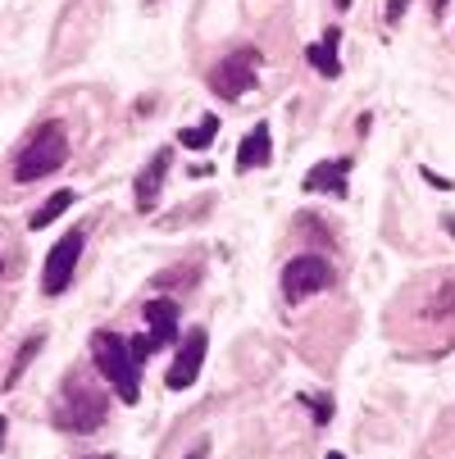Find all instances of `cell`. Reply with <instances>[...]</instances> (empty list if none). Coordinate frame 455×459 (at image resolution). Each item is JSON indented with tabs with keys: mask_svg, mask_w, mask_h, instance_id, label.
<instances>
[{
	"mask_svg": "<svg viewBox=\"0 0 455 459\" xmlns=\"http://www.w3.org/2000/svg\"><path fill=\"white\" fill-rule=\"evenodd\" d=\"M109 414V396L105 386H92L87 377L69 373L59 386V405H55V423L64 432H96Z\"/></svg>",
	"mask_w": 455,
	"mask_h": 459,
	"instance_id": "6da1fadb",
	"label": "cell"
},
{
	"mask_svg": "<svg viewBox=\"0 0 455 459\" xmlns=\"http://www.w3.org/2000/svg\"><path fill=\"white\" fill-rule=\"evenodd\" d=\"M92 359H96V368H101V377L114 386V396L123 401V405H137V396H142V377H137V359H133V351H127V337H118V333H92Z\"/></svg>",
	"mask_w": 455,
	"mask_h": 459,
	"instance_id": "7a4b0ae2",
	"label": "cell"
},
{
	"mask_svg": "<svg viewBox=\"0 0 455 459\" xmlns=\"http://www.w3.org/2000/svg\"><path fill=\"white\" fill-rule=\"evenodd\" d=\"M64 160H69V137H64V127L50 118V123L37 127V133L28 137V146L14 155V182H41Z\"/></svg>",
	"mask_w": 455,
	"mask_h": 459,
	"instance_id": "3957f363",
	"label": "cell"
},
{
	"mask_svg": "<svg viewBox=\"0 0 455 459\" xmlns=\"http://www.w3.org/2000/svg\"><path fill=\"white\" fill-rule=\"evenodd\" d=\"M259 64H265V55H259L255 46H237L228 50L214 69H210V91L219 100H241L250 87H255V74H259Z\"/></svg>",
	"mask_w": 455,
	"mask_h": 459,
	"instance_id": "277c9868",
	"label": "cell"
},
{
	"mask_svg": "<svg viewBox=\"0 0 455 459\" xmlns=\"http://www.w3.org/2000/svg\"><path fill=\"white\" fill-rule=\"evenodd\" d=\"M333 282H337V273H333V264L323 255H296V259H287V269H283L287 305H301V300H310L319 291H328Z\"/></svg>",
	"mask_w": 455,
	"mask_h": 459,
	"instance_id": "5b68a950",
	"label": "cell"
},
{
	"mask_svg": "<svg viewBox=\"0 0 455 459\" xmlns=\"http://www.w3.org/2000/svg\"><path fill=\"white\" fill-rule=\"evenodd\" d=\"M83 246H87V228H74V232H64L50 255H46V264H41V291L46 296H64L74 282V269H78V259H83Z\"/></svg>",
	"mask_w": 455,
	"mask_h": 459,
	"instance_id": "8992f818",
	"label": "cell"
},
{
	"mask_svg": "<svg viewBox=\"0 0 455 459\" xmlns=\"http://www.w3.org/2000/svg\"><path fill=\"white\" fill-rule=\"evenodd\" d=\"M206 351H210V333L206 327H187V337L173 355V368H169V391H187L191 382L201 377V364H206Z\"/></svg>",
	"mask_w": 455,
	"mask_h": 459,
	"instance_id": "52a82bcc",
	"label": "cell"
},
{
	"mask_svg": "<svg viewBox=\"0 0 455 459\" xmlns=\"http://www.w3.org/2000/svg\"><path fill=\"white\" fill-rule=\"evenodd\" d=\"M142 318H146V337L155 351L178 346V300H146Z\"/></svg>",
	"mask_w": 455,
	"mask_h": 459,
	"instance_id": "ba28073f",
	"label": "cell"
},
{
	"mask_svg": "<svg viewBox=\"0 0 455 459\" xmlns=\"http://www.w3.org/2000/svg\"><path fill=\"white\" fill-rule=\"evenodd\" d=\"M169 164H173V151L164 146V151H155L151 164L142 169V178H137V210H142V214H151V210L160 205V191H164Z\"/></svg>",
	"mask_w": 455,
	"mask_h": 459,
	"instance_id": "9c48e42d",
	"label": "cell"
},
{
	"mask_svg": "<svg viewBox=\"0 0 455 459\" xmlns=\"http://www.w3.org/2000/svg\"><path fill=\"white\" fill-rule=\"evenodd\" d=\"M269 164H274V133H269V123H255L237 146V173L269 169Z\"/></svg>",
	"mask_w": 455,
	"mask_h": 459,
	"instance_id": "30bf717a",
	"label": "cell"
},
{
	"mask_svg": "<svg viewBox=\"0 0 455 459\" xmlns=\"http://www.w3.org/2000/svg\"><path fill=\"white\" fill-rule=\"evenodd\" d=\"M337 46H342V28H328L310 50H305V59H310V69L319 74V78H342V59H337Z\"/></svg>",
	"mask_w": 455,
	"mask_h": 459,
	"instance_id": "8fae6325",
	"label": "cell"
},
{
	"mask_svg": "<svg viewBox=\"0 0 455 459\" xmlns=\"http://www.w3.org/2000/svg\"><path fill=\"white\" fill-rule=\"evenodd\" d=\"M346 178H351V160H319V164L305 173V191L346 195Z\"/></svg>",
	"mask_w": 455,
	"mask_h": 459,
	"instance_id": "7c38bea8",
	"label": "cell"
},
{
	"mask_svg": "<svg viewBox=\"0 0 455 459\" xmlns=\"http://www.w3.org/2000/svg\"><path fill=\"white\" fill-rule=\"evenodd\" d=\"M74 201H78V191H55L50 201H46V205L32 214V232H46V228H50V223L64 214V210H74Z\"/></svg>",
	"mask_w": 455,
	"mask_h": 459,
	"instance_id": "4fadbf2b",
	"label": "cell"
},
{
	"mask_svg": "<svg viewBox=\"0 0 455 459\" xmlns=\"http://www.w3.org/2000/svg\"><path fill=\"white\" fill-rule=\"evenodd\" d=\"M214 137H219V118H214V114H206V118H201V127H187V133H178L182 151H206Z\"/></svg>",
	"mask_w": 455,
	"mask_h": 459,
	"instance_id": "5bb4252c",
	"label": "cell"
},
{
	"mask_svg": "<svg viewBox=\"0 0 455 459\" xmlns=\"http://www.w3.org/2000/svg\"><path fill=\"white\" fill-rule=\"evenodd\" d=\"M41 346H46V333H37V337H28L23 342V351L14 355V364H10V377H5V386H19V377L28 373V364L41 355Z\"/></svg>",
	"mask_w": 455,
	"mask_h": 459,
	"instance_id": "9a60e30c",
	"label": "cell"
},
{
	"mask_svg": "<svg viewBox=\"0 0 455 459\" xmlns=\"http://www.w3.org/2000/svg\"><path fill=\"white\" fill-rule=\"evenodd\" d=\"M301 405L314 410V423H319V428H328V423H333V396H310V391H305Z\"/></svg>",
	"mask_w": 455,
	"mask_h": 459,
	"instance_id": "2e32d148",
	"label": "cell"
},
{
	"mask_svg": "<svg viewBox=\"0 0 455 459\" xmlns=\"http://www.w3.org/2000/svg\"><path fill=\"white\" fill-rule=\"evenodd\" d=\"M455 314V282H446L437 296H433V309H428V318H451Z\"/></svg>",
	"mask_w": 455,
	"mask_h": 459,
	"instance_id": "e0dca14e",
	"label": "cell"
},
{
	"mask_svg": "<svg viewBox=\"0 0 455 459\" xmlns=\"http://www.w3.org/2000/svg\"><path fill=\"white\" fill-rule=\"evenodd\" d=\"M406 10H410V0H387V14H382V19H387V23H401Z\"/></svg>",
	"mask_w": 455,
	"mask_h": 459,
	"instance_id": "ac0fdd59",
	"label": "cell"
},
{
	"mask_svg": "<svg viewBox=\"0 0 455 459\" xmlns=\"http://www.w3.org/2000/svg\"><path fill=\"white\" fill-rule=\"evenodd\" d=\"M424 182H433V186H442V191H451V186H455V182H451V178H437V173H433V169H424Z\"/></svg>",
	"mask_w": 455,
	"mask_h": 459,
	"instance_id": "d6986e66",
	"label": "cell"
},
{
	"mask_svg": "<svg viewBox=\"0 0 455 459\" xmlns=\"http://www.w3.org/2000/svg\"><path fill=\"white\" fill-rule=\"evenodd\" d=\"M206 455H210V441H197V450H191L187 459H206Z\"/></svg>",
	"mask_w": 455,
	"mask_h": 459,
	"instance_id": "ffe728a7",
	"label": "cell"
},
{
	"mask_svg": "<svg viewBox=\"0 0 455 459\" xmlns=\"http://www.w3.org/2000/svg\"><path fill=\"white\" fill-rule=\"evenodd\" d=\"M446 5H451V0H433V14H442Z\"/></svg>",
	"mask_w": 455,
	"mask_h": 459,
	"instance_id": "44dd1931",
	"label": "cell"
},
{
	"mask_svg": "<svg viewBox=\"0 0 455 459\" xmlns=\"http://www.w3.org/2000/svg\"><path fill=\"white\" fill-rule=\"evenodd\" d=\"M5 432H10V423H5V419H0V441H5Z\"/></svg>",
	"mask_w": 455,
	"mask_h": 459,
	"instance_id": "7402d4cb",
	"label": "cell"
},
{
	"mask_svg": "<svg viewBox=\"0 0 455 459\" xmlns=\"http://www.w3.org/2000/svg\"><path fill=\"white\" fill-rule=\"evenodd\" d=\"M328 459H346V455H342V450H333V455H328Z\"/></svg>",
	"mask_w": 455,
	"mask_h": 459,
	"instance_id": "603a6c76",
	"label": "cell"
},
{
	"mask_svg": "<svg viewBox=\"0 0 455 459\" xmlns=\"http://www.w3.org/2000/svg\"><path fill=\"white\" fill-rule=\"evenodd\" d=\"M0 269H5V259H0Z\"/></svg>",
	"mask_w": 455,
	"mask_h": 459,
	"instance_id": "cb8c5ba5",
	"label": "cell"
}]
</instances>
